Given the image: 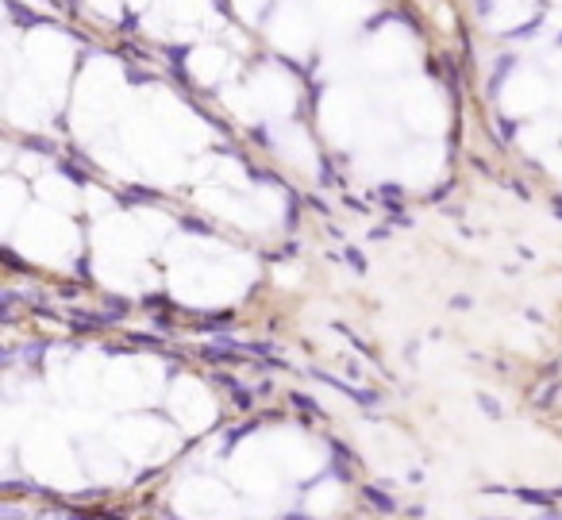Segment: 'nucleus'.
I'll list each match as a JSON object with an SVG mask.
<instances>
[{
  "label": "nucleus",
  "mask_w": 562,
  "mask_h": 520,
  "mask_svg": "<svg viewBox=\"0 0 562 520\" xmlns=\"http://www.w3.org/2000/svg\"><path fill=\"white\" fill-rule=\"evenodd\" d=\"M366 501H374L382 513H393V509H397V505H393V497H385L382 489H374V486H366Z\"/></svg>",
  "instance_id": "2"
},
{
  "label": "nucleus",
  "mask_w": 562,
  "mask_h": 520,
  "mask_svg": "<svg viewBox=\"0 0 562 520\" xmlns=\"http://www.w3.org/2000/svg\"><path fill=\"white\" fill-rule=\"evenodd\" d=\"M520 501H528V505H555L562 501V489H547V494H539V489H512Z\"/></svg>",
  "instance_id": "1"
},
{
  "label": "nucleus",
  "mask_w": 562,
  "mask_h": 520,
  "mask_svg": "<svg viewBox=\"0 0 562 520\" xmlns=\"http://www.w3.org/2000/svg\"><path fill=\"white\" fill-rule=\"evenodd\" d=\"M482 409H485V412H493V416H501V409H497V401H489V397H482Z\"/></svg>",
  "instance_id": "3"
},
{
  "label": "nucleus",
  "mask_w": 562,
  "mask_h": 520,
  "mask_svg": "<svg viewBox=\"0 0 562 520\" xmlns=\"http://www.w3.org/2000/svg\"><path fill=\"white\" fill-rule=\"evenodd\" d=\"M543 520H558V516H543Z\"/></svg>",
  "instance_id": "4"
}]
</instances>
